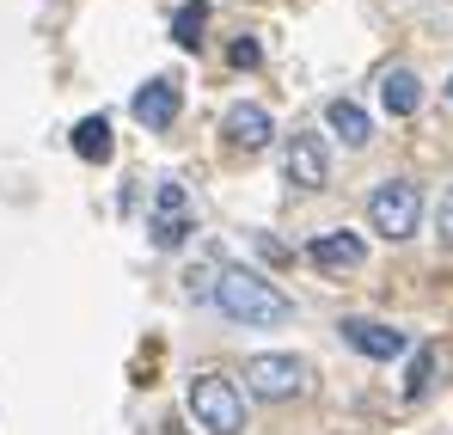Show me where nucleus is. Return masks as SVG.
<instances>
[{
	"instance_id": "39448f33",
	"label": "nucleus",
	"mask_w": 453,
	"mask_h": 435,
	"mask_svg": "<svg viewBox=\"0 0 453 435\" xmlns=\"http://www.w3.org/2000/svg\"><path fill=\"white\" fill-rule=\"evenodd\" d=\"M148 233H153V245L159 252H178L190 233H196V215H190V197H184V184H159L153 190V221H148Z\"/></svg>"
},
{
	"instance_id": "423d86ee",
	"label": "nucleus",
	"mask_w": 453,
	"mask_h": 435,
	"mask_svg": "<svg viewBox=\"0 0 453 435\" xmlns=\"http://www.w3.org/2000/svg\"><path fill=\"white\" fill-rule=\"evenodd\" d=\"M245 386L257 399H295L306 386V362L301 356H251L245 362Z\"/></svg>"
},
{
	"instance_id": "f03ea898",
	"label": "nucleus",
	"mask_w": 453,
	"mask_h": 435,
	"mask_svg": "<svg viewBox=\"0 0 453 435\" xmlns=\"http://www.w3.org/2000/svg\"><path fill=\"white\" fill-rule=\"evenodd\" d=\"M190 417L209 435H245V392L226 374H190Z\"/></svg>"
},
{
	"instance_id": "a211bd4d",
	"label": "nucleus",
	"mask_w": 453,
	"mask_h": 435,
	"mask_svg": "<svg viewBox=\"0 0 453 435\" xmlns=\"http://www.w3.org/2000/svg\"><path fill=\"white\" fill-rule=\"evenodd\" d=\"M441 239H448V245H453V197H448V203H441Z\"/></svg>"
},
{
	"instance_id": "ddd939ff",
	"label": "nucleus",
	"mask_w": 453,
	"mask_h": 435,
	"mask_svg": "<svg viewBox=\"0 0 453 435\" xmlns=\"http://www.w3.org/2000/svg\"><path fill=\"white\" fill-rule=\"evenodd\" d=\"M74 153L80 159H111V123H104V117H80L74 123Z\"/></svg>"
},
{
	"instance_id": "dca6fc26",
	"label": "nucleus",
	"mask_w": 453,
	"mask_h": 435,
	"mask_svg": "<svg viewBox=\"0 0 453 435\" xmlns=\"http://www.w3.org/2000/svg\"><path fill=\"white\" fill-rule=\"evenodd\" d=\"M257 56H264V50H257V37H245V31H239V37H233V50H226V62H233V68H257Z\"/></svg>"
},
{
	"instance_id": "2eb2a0df",
	"label": "nucleus",
	"mask_w": 453,
	"mask_h": 435,
	"mask_svg": "<svg viewBox=\"0 0 453 435\" xmlns=\"http://www.w3.org/2000/svg\"><path fill=\"white\" fill-rule=\"evenodd\" d=\"M429 374H435V350L423 344V350H411V368H404V392L417 399V392H429Z\"/></svg>"
},
{
	"instance_id": "20e7f679",
	"label": "nucleus",
	"mask_w": 453,
	"mask_h": 435,
	"mask_svg": "<svg viewBox=\"0 0 453 435\" xmlns=\"http://www.w3.org/2000/svg\"><path fill=\"white\" fill-rule=\"evenodd\" d=\"M282 178H288L295 190H325V184H331V147H325V136L295 129V136H288V153H282Z\"/></svg>"
},
{
	"instance_id": "7ed1b4c3",
	"label": "nucleus",
	"mask_w": 453,
	"mask_h": 435,
	"mask_svg": "<svg viewBox=\"0 0 453 435\" xmlns=\"http://www.w3.org/2000/svg\"><path fill=\"white\" fill-rule=\"evenodd\" d=\"M368 221H374V233H386V239H411L417 221H423V190L411 178H380L374 197H368Z\"/></svg>"
},
{
	"instance_id": "0eeeda50",
	"label": "nucleus",
	"mask_w": 453,
	"mask_h": 435,
	"mask_svg": "<svg viewBox=\"0 0 453 435\" xmlns=\"http://www.w3.org/2000/svg\"><path fill=\"white\" fill-rule=\"evenodd\" d=\"M306 258H312V270H325V276H343V270H362L368 245H362L349 227H331V233H312V239H306Z\"/></svg>"
},
{
	"instance_id": "f8f14e48",
	"label": "nucleus",
	"mask_w": 453,
	"mask_h": 435,
	"mask_svg": "<svg viewBox=\"0 0 453 435\" xmlns=\"http://www.w3.org/2000/svg\"><path fill=\"white\" fill-rule=\"evenodd\" d=\"M226 136L257 153V147L276 136V123H270V111H264V105H233V111H226Z\"/></svg>"
},
{
	"instance_id": "9b49d317",
	"label": "nucleus",
	"mask_w": 453,
	"mask_h": 435,
	"mask_svg": "<svg viewBox=\"0 0 453 435\" xmlns=\"http://www.w3.org/2000/svg\"><path fill=\"white\" fill-rule=\"evenodd\" d=\"M325 123L343 136V147H368L374 142V123H368V111H362L356 98H331V105H325Z\"/></svg>"
},
{
	"instance_id": "6ab92c4d",
	"label": "nucleus",
	"mask_w": 453,
	"mask_h": 435,
	"mask_svg": "<svg viewBox=\"0 0 453 435\" xmlns=\"http://www.w3.org/2000/svg\"><path fill=\"white\" fill-rule=\"evenodd\" d=\"M448 98H453V80H448Z\"/></svg>"
},
{
	"instance_id": "f257e3e1",
	"label": "nucleus",
	"mask_w": 453,
	"mask_h": 435,
	"mask_svg": "<svg viewBox=\"0 0 453 435\" xmlns=\"http://www.w3.org/2000/svg\"><path fill=\"white\" fill-rule=\"evenodd\" d=\"M209 300L221 307L233 325H245V331H264V325H288L295 319V300L276 289V283H264L257 270H221Z\"/></svg>"
},
{
	"instance_id": "f3484780",
	"label": "nucleus",
	"mask_w": 453,
	"mask_h": 435,
	"mask_svg": "<svg viewBox=\"0 0 453 435\" xmlns=\"http://www.w3.org/2000/svg\"><path fill=\"white\" fill-rule=\"evenodd\" d=\"M184 289H190V300H209V294H215V276H209V270H190Z\"/></svg>"
},
{
	"instance_id": "6e6552de",
	"label": "nucleus",
	"mask_w": 453,
	"mask_h": 435,
	"mask_svg": "<svg viewBox=\"0 0 453 435\" xmlns=\"http://www.w3.org/2000/svg\"><path fill=\"white\" fill-rule=\"evenodd\" d=\"M337 331H343V344L362 350L368 362H398V356L411 350V338H404L398 325H380V319H343Z\"/></svg>"
},
{
	"instance_id": "9d476101",
	"label": "nucleus",
	"mask_w": 453,
	"mask_h": 435,
	"mask_svg": "<svg viewBox=\"0 0 453 435\" xmlns=\"http://www.w3.org/2000/svg\"><path fill=\"white\" fill-rule=\"evenodd\" d=\"M380 105H386V117H417V105H423V80L411 68H386L380 74Z\"/></svg>"
},
{
	"instance_id": "4468645a",
	"label": "nucleus",
	"mask_w": 453,
	"mask_h": 435,
	"mask_svg": "<svg viewBox=\"0 0 453 435\" xmlns=\"http://www.w3.org/2000/svg\"><path fill=\"white\" fill-rule=\"evenodd\" d=\"M203 31H209V6H203V0H190V6H178V12H172V37H178L184 50H196V43H203Z\"/></svg>"
},
{
	"instance_id": "1a4fd4ad",
	"label": "nucleus",
	"mask_w": 453,
	"mask_h": 435,
	"mask_svg": "<svg viewBox=\"0 0 453 435\" xmlns=\"http://www.w3.org/2000/svg\"><path fill=\"white\" fill-rule=\"evenodd\" d=\"M129 111H135V123H148V129H172V123H178V86H172V80H148V86L129 98Z\"/></svg>"
}]
</instances>
